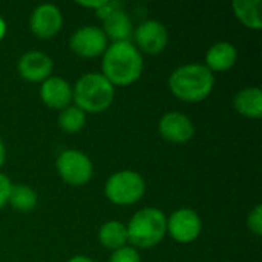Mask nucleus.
<instances>
[{"instance_id":"f257e3e1","label":"nucleus","mask_w":262,"mask_h":262,"mask_svg":"<svg viewBox=\"0 0 262 262\" xmlns=\"http://www.w3.org/2000/svg\"><path fill=\"white\" fill-rule=\"evenodd\" d=\"M103 75L115 86H129L143 74V57L130 41L112 43L103 54Z\"/></svg>"},{"instance_id":"f03ea898","label":"nucleus","mask_w":262,"mask_h":262,"mask_svg":"<svg viewBox=\"0 0 262 262\" xmlns=\"http://www.w3.org/2000/svg\"><path fill=\"white\" fill-rule=\"evenodd\" d=\"M215 86L213 72L204 64H184L172 72L169 77L170 92L187 103H198L206 100Z\"/></svg>"},{"instance_id":"7ed1b4c3","label":"nucleus","mask_w":262,"mask_h":262,"mask_svg":"<svg viewBox=\"0 0 262 262\" xmlns=\"http://www.w3.org/2000/svg\"><path fill=\"white\" fill-rule=\"evenodd\" d=\"M115 98V88L103 74L91 72L80 77L72 89V100L83 112L100 114L111 107Z\"/></svg>"},{"instance_id":"20e7f679","label":"nucleus","mask_w":262,"mask_h":262,"mask_svg":"<svg viewBox=\"0 0 262 262\" xmlns=\"http://www.w3.org/2000/svg\"><path fill=\"white\" fill-rule=\"evenodd\" d=\"M126 229L127 241L135 247L150 249L163 241L167 232V218L160 209L146 207L132 216Z\"/></svg>"},{"instance_id":"39448f33","label":"nucleus","mask_w":262,"mask_h":262,"mask_svg":"<svg viewBox=\"0 0 262 262\" xmlns=\"http://www.w3.org/2000/svg\"><path fill=\"white\" fill-rule=\"evenodd\" d=\"M146 183L140 173L134 170H120L114 173L104 187V193L107 200L117 206H129L135 204L144 196Z\"/></svg>"},{"instance_id":"423d86ee","label":"nucleus","mask_w":262,"mask_h":262,"mask_svg":"<svg viewBox=\"0 0 262 262\" xmlns=\"http://www.w3.org/2000/svg\"><path fill=\"white\" fill-rule=\"evenodd\" d=\"M57 170L63 181L71 186H84L94 173L88 155L78 150H64L57 158Z\"/></svg>"},{"instance_id":"0eeeda50","label":"nucleus","mask_w":262,"mask_h":262,"mask_svg":"<svg viewBox=\"0 0 262 262\" xmlns=\"http://www.w3.org/2000/svg\"><path fill=\"white\" fill-rule=\"evenodd\" d=\"M71 49L84 58H94L107 49V38L103 29L97 26H83L75 31L71 37Z\"/></svg>"},{"instance_id":"6e6552de","label":"nucleus","mask_w":262,"mask_h":262,"mask_svg":"<svg viewBox=\"0 0 262 262\" xmlns=\"http://www.w3.org/2000/svg\"><path fill=\"white\" fill-rule=\"evenodd\" d=\"M201 218L192 209H180L170 215L167 220L169 235L181 244L195 241L201 233Z\"/></svg>"},{"instance_id":"1a4fd4ad","label":"nucleus","mask_w":262,"mask_h":262,"mask_svg":"<svg viewBox=\"0 0 262 262\" xmlns=\"http://www.w3.org/2000/svg\"><path fill=\"white\" fill-rule=\"evenodd\" d=\"M63 25V17L55 5L45 3L37 6L29 18V28L38 38L48 40L58 34Z\"/></svg>"},{"instance_id":"9d476101","label":"nucleus","mask_w":262,"mask_h":262,"mask_svg":"<svg viewBox=\"0 0 262 262\" xmlns=\"http://www.w3.org/2000/svg\"><path fill=\"white\" fill-rule=\"evenodd\" d=\"M167 29L158 20H146L135 31V41L147 54H160L167 46Z\"/></svg>"},{"instance_id":"9b49d317","label":"nucleus","mask_w":262,"mask_h":262,"mask_svg":"<svg viewBox=\"0 0 262 262\" xmlns=\"http://www.w3.org/2000/svg\"><path fill=\"white\" fill-rule=\"evenodd\" d=\"M158 130L160 135L170 143H186L195 134V127L190 118L180 112H169L163 115L158 124Z\"/></svg>"},{"instance_id":"f8f14e48","label":"nucleus","mask_w":262,"mask_h":262,"mask_svg":"<svg viewBox=\"0 0 262 262\" xmlns=\"http://www.w3.org/2000/svg\"><path fill=\"white\" fill-rule=\"evenodd\" d=\"M52 60L38 51H29L23 54L18 60V72L20 75L32 83L45 81L51 77L52 72Z\"/></svg>"},{"instance_id":"ddd939ff","label":"nucleus","mask_w":262,"mask_h":262,"mask_svg":"<svg viewBox=\"0 0 262 262\" xmlns=\"http://www.w3.org/2000/svg\"><path fill=\"white\" fill-rule=\"evenodd\" d=\"M40 98L48 107L63 111L72 101V88L61 77H49L40 88Z\"/></svg>"},{"instance_id":"4468645a","label":"nucleus","mask_w":262,"mask_h":262,"mask_svg":"<svg viewBox=\"0 0 262 262\" xmlns=\"http://www.w3.org/2000/svg\"><path fill=\"white\" fill-rule=\"evenodd\" d=\"M238 52L232 43L220 41L210 46V49L206 54V68L210 72H221L230 69L236 61Z\"/></svg>"},{"instance_id":"2eb2a0df","label":"nucleus","mask_w":262,"mask_h":262,"mask_svg":"<svg viewBox=\"0 0 262 262\" xmlns=\"http://www.w3.org/2000/svg\"><path fill=\"white\" fill-rule=\"evenodd\" d=\"M233 106L247 118L262 117V92L259 88H246L235 95Z\"/></svg>"},{"instance_id":"dca6fc26","label":"nucleus","mask_w":262,"mask_h":262,"mask_svg":"<svg viewBox=\"0 0 262 262\" xmlns=\"http://www.w3.org/2000/svg\"><path fill=\"white\" fill-rule=\"evenodd\" d=\"M103 21V32L106 38H112L114 43L129 41V37L132 35V21L129 15L124 12V9L114 12Z\"/></svg>"},{"instance_id":"f3484780","label":"nucleus","mask_w":262,"mask_h":262,"mask_svg":"<svg viewBox=\"0 0 262 262\" xmlns=\"http://www.w3.org/2000/svg\"><path fill=\"white\" fill-rule=\"evenodd\" d=\"M233 12L238 20L250 29L259 31L262 28L261 0H235L232 3Z\"/></svg>"},{"instance_id":"a211bd4d","label":"nucleus","mask_w":262,"mask_h":262,"mask_svg":"<svg viewBox=\"0 0 262 262\" xmlns=\"http://www.w3.org/2000/svg\"><path fill=\"white\" fill-rule=\"evenodd\" d=\"M100 243L111 250H118L127 243V229L120 221H107L98 232Z\"/></svg>"},{"instance_id":"6ab92c4d","label":"nucleus","mask_w":262,"mask_h":262,"mask_svg":"<svg viewBox=\"0 0 262 262\" xmlns=\"http://www.w3.org/2000/svg\"><path fill=\"white\" fill-rule=\"evenodd\" d=\"M8 203L18 212H31L37 206V193L23 184H17L11 187Z\"/></svg>"},{"instance_id":"aec40b11","label":"nucleus","mask_w":262,"mask_h":262,"mask_svg":"<svg viewBox=\"0 0 262 262\" xmlns=\"http://www.w3.org/2000/svg\"><path fill=\"white\" fill-rule=\"evenodd\" d=\"M84 123H86V115L77 106H68L66 109L61 111V114L58 117V124H60L61 130H64L68 134L80 132L84 127Z\"/></svg>"},{"instance_id":"412c9836","label":"nucleus","mask_w":262,"mask_h":262,"mask_svg":"<svg viewBox=\"0 0 262 262\" xmlns=\"http://www.w3.org/2000/svg\"><path fill=\"white\" fill-rule=\"evenodd\" d=\"M109 262H141L140 255L134 247H121L118 250H114Z\"/></svg>"},{"instance_id":"4be33fe9","label":"nucleus","mask_w":262,"mask_h":262,"mask_svg":"<svg viewBox=\"0 0 262 262\" xmlns=\"http://www.w3.org/2000/svg\"><path fill=\"white\" fill-rule=\"evenodd\" d=\"M249 229L253 235L256 236H261L262 235V206L258 204L249 215Z\"/></svg>"},{"instance_id":"5701e85b","label":"nucleus","mask_w":262,"mask_h":262,"mask_svg":"<svg viewBox=\"0 0 262 262\" xmlns=\"http://www.w3.org/2000/svg\"><path fill=\"white\" fill-rule=\"evenodd\" d=\"M123 9V3L121 2H117V0H103L101 6L95 11L97 12V17L101 18V20H106L109 15H112L114 12Z\"/></svg>"},{"instance_id":"b1692460","label":"nucleus","mask_w":262,"mask_h":262,"mask_svg":"<svg viewBox=\"0 0 262 262\" xmlns=\"http://www.w3.org/2000/svg\"><path fill=\"white\" fill-rule=\"evenodd\" d=\"M11 181L8 177H5L3 173H0V209L8 203L9 200V193H11Z\"/></svg>"},{"instance_id":"393cba45","label":"nucleus","mask_w":262,"mask_h":262,"mask_svg":"<svg viewBox=\"0 0 262 262\" xmlns=\"http://www.w3.org/2000/svg\"><path fill=\"white\" fill-rule=\"evenodd\" d=\"M68 262H94V261H92V259H89L88 256H81V255H78V256L71 258Z\"/></svg>"},{"instance_id":"a878e982","label":"nucleus","mask_w":262,"mask_h":262,"mask_svg":"<svg viewBox=\"0 0 262 262\" xmlns=\"http://www.w3.org/2000/svg\"><path fill=\"white\" fill-rule=\"evenodd\" d=\"M5 34H6V23H5V20L0 17V41H2V38L5 37Z\"/></svg>"},{"instance_id":"bb28decb","label":"nucleus","mask_w":262,"mask_h":262,"mask_svg":"<svg viewBox=\"0 0 262 262\" xmlns=\"http://www.w3.org/2000/svg\"><path fill=\"white\" fill-rule=\"evenodd\" d=\"M5 157H6V154H5V146H3V143H2V140H0V167H2L3 163H5Z\"/></svg>"}]
</instances>
